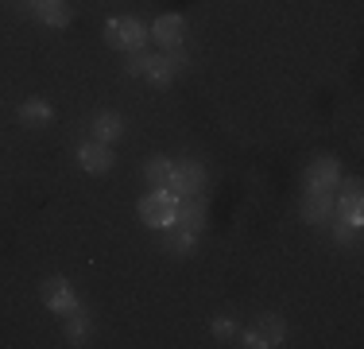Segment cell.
<instances>
[{"label":"cell","instance_id":"obj_6","mask_svg":"<svg viewBox=\"0 0 364 349\" xmlns=\"http://www.w3.org/2000/svg\"><path fill=\"white\" fill-rule=\"evenodd\" d=\"M77 167L90 171V174H105L112 167V147L109 144H97V140L82 144V147H77Z\"/></svg>","mask_w":364,"mask_h":349},{"label":"cell","instance_id":"obj_8","mask_svg":"<svg viewBox=\"0 0 364 349\" xmlns=\"http://www.w3.org/2000/svg\"><path fill=\"white\" fill-rule=\"evenodd\" d=\"M333 214L337 217H349V222H364V194H360V182L349 179L341 190V202H333Z\"/></svg>","mask_w":364,"mask_h":349},{"label":"cell","instance_id":"obj_20","mask_svg":"<svg viewBox=\"0 0 364 349\" xmlns=\"http://www.w3.org/2000/svg\"><path fill=\"white\" fill-rule=\"evenodd\" d=\"M147 63H151V55H144V51H132V58L124 63V70H128L132 78H144V74H147Z\"/></svg>","mask_w":364,"mask_h":349},{"label":"cell","instance_id":"obj_5","mask_svg":"<svg viewBox=\"0 0 364 349\" xmlns=\"http://www.w3.org/2000/svg\"><path fill=\"white\" fill-rule=\"evenodd\" d=\"M43 303H47L55 314H70L77 307V295L63 276H50V279H43Z\"/></svg>","mask_w":364,"mask_h":349},{"label":"cell","instance_id":"obj_11","mask_svg":"<svg viewBox=\"0 0 364 349\" xmlns=\"http://www.w3.org/2000/svg\"><path fill=\"white\" fill-rule=\"evenodd\" d=\"M50 120H55V109H50V101L28 98V101L20 105V125H28V128H47Z\"/></svg>","mask_w":364,"mask_h":349},{"label":"cell","instance_id":"obj_17","mask_svg":"<svg viewBox=\"0 0 364 349\" xmlns=\"http://www.w3.org/2000/svg\"><path fill=\"white\" fill-rule=\"evenodd\" d=\"M175 222L198 233V229H202V225H205V202H202V198L194 194V198H190L186 206H178V217H175Z\"/></svg>","mask_w":364,"mask_h":349},{"label":"cell","instance_id":"obj_9","mask_svg":"<svg viewBox=\"0 0 364 349\" xmlns=\"http://www.w3.org/2000/svg\"><path fill=\"white\" fill-rule=\"evenodd\" d=\"M302 217H306L310 225H326L329 217H333V194H329V190H310L306 202H302Z\"/></svg>","mask_w":364,"mask_h":349},{"label":"cell","instance_id":"obj_14","mask_svg":"<svg viewBox=\"0 0 364 349\" xmlns=\"http://www.w3.org/2000/svg\"><path fill=\"white\" fill-rule=\"evenodd\" d=\"M256 334H259V342H264V349H267V345H283L287 326H283L279 314H264V318L256 322Z\"/></svg>","mask_w":364,"mask_h":349},{"label":"cell","instance_id":"obj_22","mask_svg":"<svg viewBox=\"0 0 364 349\" xmlns=\"http://www.w3.org/2000/svg\"><path fill=\"white\" fill-rule=\"evenodd\" d=\"M240 345H248V349H264V342H259V334H256V330H252V334H245V338H240Z\"/></svg>","mask_w":364,"mask_h":349},{"label":"cell","instance_id":"obj_4","mask_svg":"<svg viewBox=\"0 0 364 349\" xmlns=\"http://www.w3.org/2000/svg\"><path fill=\"white\" fill-rule=\"evenodd\" d=\"M202 182H205L202 163L186 160V163H175V174H171V187L167 190H175L178 198H194L198 190H202Z\"/></svg>","mask_w":364,"mask_h":349},{"label":"cell","instance_id":"obj_21","mask_svg":"<svg viewBox=\"0 0 364 349\" xmlns=\"http://www.w3.org/2000/svg\"><path fill=\"white\" fill-rule=\"evenodd\" d=\"M213 338H218V342H232V338H237V322L232 318H213Z\"/></svg>","mask_w":364,"mask_h":349},{"label":"cell","instance_id":"obj_23","mask_svg":"<svg viewBox=\"0 0 364 349\" xmlns=\"http://www.w3.org/2000/svg\"><path fill=\"white\" fill-rule=\"evenodd\" d=\"M23 4H31V8H36V0H23Z\"/></svg>","mask_w":364,"mask_h":349},{"label":"cell","instance_id":"obj_13","mask_svg":"<svg viewBox=\"0 0 364 349\" xmlns=\"http://www.w3.org/2000/svg\"><path fill=\"white\" fill-rule=\"evenodd\" d=\"M36 16L47 28H66L70 24V4L66 0H36Z\"/></svg>","mask_w":364,"mask_h":349},{"label":"cell","instance_id":"obj_18","mask_svg":"<svg viewBox=\"0 0 364 349\" xmlns=\"http://www.w3.org/2000/svg\"><path fill=\"white\" fill-rule=\"evenodd\" d=\"M175 74H178V70H175V63H171L167 55H151V63H147V74H144V78H147L151 85H167Z\"/></svg>","mask_w":364,"mask_h":349},{"label":"cell","instance_id":"obj_19","mask_svg":"<svg viewBox=\"0 0 364 349\" xmlns=\"http://www.w3.org/2000/svg\"><path fill=\"white\" fill-rule=\"evenodd\" d=\"M333 237L341 244H357L360 241V225L349 222V217H337V222H333Z\"/></svg>","mask_w":364,"mask_h":349},{"label":"cell","instance_id":"obj_1","mask_svg":"<svg viewBox=\"0 0 364 349\" xmlns=\"http://www.w3.org/2000/svg\"><path fill=\"white\" fill-rule=\"evenodd\" d=\"M178 217V194L175 190H151L140 198V222L147 229H167Z\"/></svg>","mask_w":364,"mask_h":349},{"label":"cell","instance_id":"obj_2","mask_svg":"<svg viewBox=\"0 0 364 349\" xmlns=\"http://www.w3.org/2000/svg\"><path fill=\"white\" fill-rule=\"evenodd\" d=\"M105 43L132 55V51H144L147 28L136 20V16H112V20H105Z\"/></svg>","mask_w":364,"mask_h":349},{"label":"cell","instance_id":"obj_10","mask_svg":"<svg viewBox=\"0 0 364 349\" xmlns=\"http://www.w3.org/2000/svg\"><path fill=\"white\" fill-rule=\"evenodd\" d=\"M90 136L97 140V144H117L120 136H124V120L117 117V113H97L93 117V125H90Z\"/></svg>","mask_w":364,"mask_h":349},{"label":"cell","instance_id":"obj_16","mask_svg":"<svg viewBox=\"0 0 364 349\" xmlns=\"http://www.w3.org/2000/svg\"><path fill=\"white\" fill-rule=\"evenodd\" d=\"M144 174H147V182H151L155 190H167L171 187V174H175V163L163 160V155H155V160L144 167Z\"/></svg>","mask_w":364,"mask_h":349},{"label":"cell","instance_id":"obj_15","mask_svg":"<svg viewBox=\"0 0 364 349\" xmlns=\"http://www.w3.org/2000/svg\"><path fill=\"white\" fill-rule=\"evenodd\" d=\"M163 233H167V249H171V252H178V256H186V252H194V229H186V225L171 222Z\"/></svg>","mask_w":364,"mask_h":349},{"label":"cell","instance_id":"obj_12","mask_svg":"<svg viewBox=\"0 0 364 349\" xmlns=\"http://www.w3.org/2000/svg\"><path fill=\"white\" fill-rule=\"evenodd\" d=\"M66 318V342L70 345H85V338L93 334V314H85L82 307H74L70 314H63Z\"/></svg>","mask_w":364,"mask_h":349},{"label":"cell","instance_id":"obj_3","mask_svg":"<svg viewBox=\"0 0 364 349\" xmlns=\"http://www.w3.org/2000/svg\"><path fill=\"white\" fill-rule=\"evenodd\" d=\"M147 39H155L163 51H167V47H182V39H186V20H182L178 12L159 16V20L147 28Z\"/></svg>","mask_w":364,"mask_h":349},{"label":"cell","instance_id":"obj_7","mask_svg":"<svg viewBox=\"0 0 364 349\" xmlns=\"http://www.w3.org/2000/svg\"><path fill=\"white\" fill-rule=\"evenodd\" d=\"M306 182H310V190H333V187H341V163L329 160V155L314 160V163H310V171H306Z\"/></svg>","mask_w":364,"mask_h":349}]
</instances>
